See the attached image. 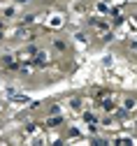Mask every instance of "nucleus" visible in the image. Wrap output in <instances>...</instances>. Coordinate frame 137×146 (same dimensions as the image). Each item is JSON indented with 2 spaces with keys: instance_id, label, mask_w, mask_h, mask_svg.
Masks as SVG:
<instances>
[{
  "instance_id": "2",
  "label": "nucleus",
  "mask_w": 137,
  "mask_h": 146,
  "mask_svg": "<svg viewBox=\"0 0 137 146\" xmlns=\"http://www.w3.org/2000/svg\"><path fill=\"white\" fill-rule=\"evenodd\" d=\"M53 46H56L58 51H65V49H67V46H65V42H61V40H56V42H53Z\"/></svg>"
},
{
  "instance_id": "3",
  "label": "nucleus",
  "mask_w": 137,
  "mask_h": 146,
  "mask_svg": "<svg viewBox=\"0 0 137 146\" xmlns=\"http://www.w3.org/2000/svg\"><path fill=\"white\" fill-rule=\"evenodd\" d=\"M135 104H137V102H135V100H132V98H128V100H126V109H132V107H135Z\"/></svg>"
},
{
  "instance_id": "5",
  "label": "nucleus",
  "mask_w": 137,
  "mask_h": 146,
  "mask_svg": "<svg viewBox=\"0 0 137 146\" xmlns=\"http://www.w3.org/2000/svg\"><path fill=\"white\" fill-rule=\"evenodd\" d=\"M0 26H3V23H0Z\"/></svg>"
},
{
  "instance_id": "1",
  "label": "nucleus",
  "mask_w": 137,
  "mask_h": 146,
  "mask_svg": "<svg viewBox=\"0 0 137 146\" xmlns=\"http://www.w3.org/2000/svg\"><path fill=\"white\" fill-rule=\"evenodd\" d=\"M3 65L9 70V67H16V58H12V56H3Z\"/></svg>"
},
{
  "instance_id": "4",
  "label": "nucleus",
  "mask_w": 137,
  "mask_h": 146,
  "mask_svg": "<svg viewBox=\"0 0 137 146\" xmlns=\"http://www.w3.org/2000/svg\"><path fill=\"white\" fill-rule=\"evenodd\" d=\"M0 109H3V104H0Z\"/></svg>"
}]
</instances>
